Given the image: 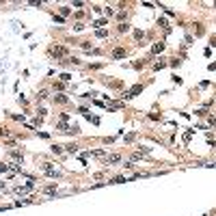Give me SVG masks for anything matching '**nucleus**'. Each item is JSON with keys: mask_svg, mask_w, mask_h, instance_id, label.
Here are the masks:
<instances>
[{"mask_svg": "<svg viewBox=\"0 0 216 216\" xmlns=\"http://www.w3.org/2000/svg\"><path fill=\"white\" fill-rule=\"evenodd\" d=\"M141 91H143V84H136V87H132V89H130V91L125 93L123 97H125V100H132V97H136Z\"/></svg>", "mask_w": 216, "mask_h": 216, "instance_id": "obj_1", "label": "nucleus"}, {"mask_svg": "<svg viewBox=\"0 0 216 216\" xmlns=\"http://www.w3.org/2000/svg\"><path fill=\"white\" fill-rule=\"evenodd\" d=\"M50 54H52V56H67V48H63V46H54V48L50 50Z\"/></svg>", "mask_w": 216, "mask_h": 216, "instance_id": "obj_2", "label": "nucleus"}, {"mask_svg": "<svg viewBox=\"0 0 216 216\" xmlns=\"http://www.w3.org/2000/svg\"><path fill=\"white\" fill-rule=\"evenodd\" d=\"M119 160H121V156H119V154H110V156L106 158L104 164H115V162H119Z\"/></svg>", "mask_w": 216, "mask_h": 216, "instance_id": "obj_3", "label": "nucleus"}, {"mask_svg": "<svg viewBox=\"0 0 216 216\" xmlns=\"http://www.w3.org/2000/svg\"><path fill=\"white\" fill-rule=\"evenodd\" d=\"M125 54H128V52H125L123 48H115V50H112V58H123Z\"/></svg>", "mask_w": 216, "mask_h": 216, "instance_id": "obj_4", "label": "nucleus"}, {"mask_svg": "<svg viewBox=\"0 0 216 216\" xmlns=\"http://www.w3.org/2000/svg\"><path fill=\"white\" fill-rule=\"evenodd\" d=\"M54 102H56V104H67V102H69V97L58 93V95H54Z\"/></svg>", "mask_w": 216, "mask_h": 216, "instance_id": "obj_5", "label": "nucleus"}, {"mask_svg": "<svg viewBox=\"0 0 216 216\" xmlns=\"http://www.w3.org/2000/svg\"><path fill=\"white\" fill-rule=\"evenodd\" d=\"M162 50H164V43L160 41V43H156V46L151 48V54H158V52H162Z\"/></svg>", "mask_w": 216, "mask_h": 216, "instance_id": "obj_6", "label": "nucleus"}, {"mask_svg": "<svg viewBox=\"0 0 216 216\" xmlns=\"http://www.w3.org/2000/svg\"><path fill=\"white\" fill-rule=\"evenodd\" d=\"M43 192H46V195H54V192H56V186H46V188H43Z\"/></svg>", "mask_w": 216, "mask_h": 216, "instance_id": "obj_7", "label": "nucleus"}, {"mask_svg": "<svg viewBox=\"0 0 216 216\" xmlns=\"http://www.w3.org/2000/svg\"><path fill=\"white\" fill-rule=\"evenodd\" d=\"M95 35H97V37H100V39H102V37H106V35H108V30H104V28H100V30H97Z\"/></svg>", "mask_w": 216, "mask_h": 216, "instance_id": "obj_8", "label": "nucleus"}, {"mask_svg": "<svg viewBox=\"0 0 216 216\" xmlns=\"http://www.w3.org/2000/svg\"><path fill=\"white\" fill-rule=\"evenodd\" d=\"M128 28H130L128 24H119V33H128Z\"/></svg>", "mask_w": 216, "mask_h": 216, "instance_id": "obj_9", "label": "nucleus"}, {"mask_svg": "<svg viewBox=\"0 0 216 216\" xmlns=\"http://www.w3.org/2000/svg\"><path fill=\"white\" fill-rule=\"evenodd\" d=\"M61 80H63V82H69L71 76H69V74H63V76H61Z\"/></svg>", "mask_w": 216, "mask_h": 216, "instance_id": "obj_10", "label": "nucleus"}, {"mask_svg": "<svg viewBox=\"0 0 216 216\" xmlns=\"http://www.w3.org/2000/svg\"><path fill=\"white\" fill-rule=\"evenodd\" d=\"M104 13H106V15H112L115 11H112V7H106V9H104Z\"/></svg>", "mask_w": 216, "mask_h": 216, "instance_id": "obj_11", "label": "nucleus"}, {"mask_svg": "<svg viewBox=\"0 0 216 216\" xmlns=\"http://www.w3.org/2000/svg\"><path fill=\"white\" fill-rule=\"evenodd\" d=\"M52 151H54V154H61V151H63V147H58V145H54V147H52Z\"/></svg>", "mask_w": 216, "mask_h": 216, "instance_id": "obj_12", "label": "nucleus"}, {"mask_svg": "<svg viewBox=\"0 0 216 216\" xmlns=\"http://www.w3.org/2000/svg\"><path fill=\"white\" fill-rule=\"evenodd\" d=\"M7 169H9L7 164H4V166H2V164H0V173H2V171H7Z\"/></svg>", "mask_w": 216, "mask_h": 216, "instance_id": "obj_13", "label": "nucleus"}]
</instances>
